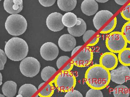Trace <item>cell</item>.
<instances>
[{"mask_svg": "<svg viewBox=\"0 0 130 97\" xmlns=\"http://www.w3.org/2000/svg\"><path fill=\"white\" fill-rule=\"evenodd\" d=\"M85 78L89 87L100 90L106 88L111 81L109 70L100 64H95L89 67L85 72Z\"/></svg>", "mask_w": 130, "mask_h": 97, "instance_id": "6da1fadb", "label": "cell"}, {"mask_svg": "<svg viewBox=\"0 0 130 97\" xmlns=\"http://www.w3.org/2000/svg\"><path fill=\"white\" fill-rule=\"evenodd\" d=\"M5 52L10 60L15 62L20 61L23 60L27 56L28 45L22 38L13 37L6 42Z\"/></svg>", "mask_w": 130, "mask_h": 97, "instance_id": "7a4b0ae2", "label": "cell"}, {"mask_svg": "<svg viewBox=\"0 0 130 97\" xmlns=\"http://www.w3.org/2000/svg\"><path fill=\"white\" fill-rule=\"evenodd\" d=\"M5 28L10 35L18 36L25 32L27 28V22L22 15L18 14H11L6 19Z\"/></svg>", "mask_w": 130, "mask_h": 97, "instance_id": "3957f363", "label": "cell"}, {"mask_svg": "<svg viewBox=\"0 0 130 97\" xmlns=\"http://www.w3.org/2000/svg\"><path fill=\"white\" fill-rule=\"evenodd\" d=\"M52 82L55 83V86L59 91L67 93L74 89L76 80L72 72L62 70L57 74Z\"/></svg>", "mask_w": 130, "mask_h": 97, "instance_id": "277c9868", "label": "cell"}, {"mask_svg": "<svg viewBox=\"0 0 130 97\" xmlns=\"http://www.w3.org/2000/svg\"><path fill=\"white\" fill-rule=\"evenodd\" d=\"M127 43L122 32H113L107 36L106 39V45L110 52L119 53L127 47Z\"/></svg>", "mask_w": 130, "mask_h": 97, "instance_id": "5b68a950", "label": "cell"}, {"mask_svg": "<svg viewBox=\"0 0 130 97\" xmlns=\"http://www.w3.org/2000/svg\"><path fill=\"white\" fill-rule=\"evenodd\" d=\"M20 70L22 75L32 78L40 72V64L38 60L32 57H26L22 60L20 64Z\"/></svg>", "mask_w": 130, "mask_h": 97, "instance_id": "8992f818", "label": "cell"}, {"mask_svg": "<svg viewBox=\"0 0 130 97\" xmlns=\"http://www.w3.org/2000/svg\"><path fill=\"white\" fill-rule=\"evenodd\" d=\"M93 52L90 46H85L78 54L73 59L74 65L78 67L88 66L93 59Z\"/></svg>", "mask_w": 130, "mask_h": 97, "instance_id": "52a82bcc", "label": "cell"}, {"mask_svg": "<svg viewBox=\"0 0 130 97\" xmlns=\"http://www.w3.org/2000/svg\"><path fill=\"white\" fill-rule=\"evenodd\" d=\"M110 72L111 81L116 84L122 85L130 79V69L127 66H120Z\"/></svg>", "mask_w": 130, "mask_h": 97, "instance_id": "ba28073f", "label": "cell"}, {"mask_svg": "<svg viewBox=\"0 0 130 97\" xmlns=\"http://www.w3.org/2000/svg\"><path fill=\"white\" fill-rule=\"evenodd\" d=\"M40 53L44 60H54L59 55V48L57 45L53 42H46L41 47Z\"/></svg>", "mask_w": 130, "mask_h": 97, "instance_id": "9c48e42d", "label": "cell"}, {"mask_svg": "<svg viewBox=\"0 0 130 97\" xmlns=\"http://www.w3.org/2000/svg\"><path fill=\"white\" fill-rule=\"evenodd\" d=\"M63 15L58 12H54L50 14L46 21L47 26L49 29L53 32H59L64 27L62 21Z\"/></svg>", "mask_w": 130, "mask_h": 97, "instance_id": "30bf717a", "label": "cell"}, {"mask_svg": "<svg viewBox=\"0 0 130 97\" xmlns=\"http://www.w3.org/2000/svg\"><path fill=\"white\" fill-rule=\"evenodd\" d=\"M118 59L113 53L108 52L103 54L100 58V64L109 71L116 68Z\"/></svg>", "mask_w": 130, "mask_h": 97, "instance_id": "8fae6325", "label": "cell"}, {"mask_svg": "<svg viewBox=\"0 0 130 97\" xmlns=\"http://www.w3.org/2000/svg\"><path fill=\"white\" fill-rule=\"evenodd\" d=\"M76 44L75 38L70 34H63L58 40L59 47L64 52H71L75 47Z\"/></svg>", "mask_w": 130, "mask_h": 97, "instance_id": "7c38bea8", "label": "cell"}, {"mask_svg": "<svg viewBox=\"0 0 130 97\" xmlns=\"http://www.w3.org/2000/svg\"><path fill=\"white\" fill-rule=\"evenodd\" d=\"M113 14L108 10H101L96 13L93 17V25L96 29L99 30L102 26L113 16Z\"/></svg>", "mask_w": 130, "mask_h": 97, "instance_id": "4fadbf2b", "label": "cell"}, {"mask_svg": "<svg viewBox=\"0 0 130 97\" xmlns=\"http://www.w3.org/2000/svg\"><path fill=\"white\" fill-rule=\"evenodd\" d=\"M4 9L8 13L11 14L19 13L23 9L22 0H4Z\"/></svg>", "mask_w": 130, "mask_h": 97, "instance_id": "5bb4252c", "label": "cell"}, {"mask_svg": "<svg viewBox=\"0 0 130 97\" xmlns=\"http://www.w3.org/2000/svg\"><path fill=\"white\" fill-rule=\"evenodd\" d=\"M98 9L99 5L95 0H84L81 3V11L87 16L94 15Z\"/></svg>", "mask_w": 130, "mask_h": 97, "instance_id": "9a60e30c", "label": "cell"}, {"mask_svg": "<svg viewBox=\"0 0 130 97\" xmlns=\"http://www.w3.org/2000/svg\"><path fill=\"white\" fill-rule=\"evenodd\" d=\"M86 29V23L80 18H78L76 24L74 26L68 28V31L69 34L74 37H80L83 35Z\"/></svg>", "mask_w": 130, "mask_h": 97, "instance_id": "2e32d148", "label": "cell"}, {"mask_svg": "<svg viewBox=\"0 0 130 97\" xmlns=\"http://www.w3.org/2000/svg\"><path fill=\"white\" fill-rule=\"evenodd\" d=\"M17 91V85L13 81H7L2 85V93L6 97H14L16 95Z\"/></svg>", "mask_w": 130, "mask_h": 97, "instance_id": "e0dca14e", "label": "cell"}, {"mask_svg": "<svg viewBox=\"0 0 130 97\" xmlns=\"http://www.w3.org/2000/svg\"><path fill=\"white\" fill-rule=\"evenodd\" d=\"M38 89L34 85L31 84H25L20 87L18 90V94L23 97H30L37 92Z\"/></svg>", "mask_w": 130, "mask_h": 97, "instance_id": "ac0fdd59", "label": "cell"}, {"mask_svg": "<svg viewBox=\"0 0 130 97\" xmlns=\"http://www.w3.org/2000/svg\"><path fill=\"white\" fill-rule=\"evenodd\" d=\"M57 3L58 7L61 11L69 12L75 8L77 0H57Z\"/></svg>", "mask_w": 130, "mask_h": 97, "instance_id": "d6986e66", "label": "cell"}, {"mask_svg": "<svg viewBox=\"0 0 130 97\" xmlns=\"http://www.w3.org/2000/svg\"><path fill=\"white\" fill-rule=\"evenodd\" d=\"M77 20L76 15L72 12H67L62 17V23L64 26L68 28L74 26L76 24Z\"/></svg>", "mask_w": 130, "mask_h": 97, "instance_id": "ffe728a7", "label": "cell"}, {"mask_svg": "<svg viewBox=\"0 0 130 97\" xmlns=\"http://www.w3.org/2000/svg\"><path fill=\"white\" fill-rule=\"evenodd\" d=\"M118 61L122 65L130 66V48H125L118 53Z\"/></svg>", "mask_w": 130, "mask_h": 97, "instance_id": "44dd1931", "label": "cell"}, {"mask_svg": "<svg viewBox=\"0 0 130 97\" xmlns=\"http://www.w3.org/2000/svg\"><path fill=\"white\" fill-rule=\"evenodd\" d=\"M113 94L115 97H129V90L126 86L124 85H120L114 89Z\"/></svg>", "mask_w": 130, "mask_h": 97, "instance_id": "7402d4cb", "label": "cell"}, {"mask_svg": "<svg viewBox=\"0 0 130 97\" xmlns=\"http://www.w3.org/2000/svg\"><path fill=\"white\" fill-rule=\"evenodd\" d=\"M57 72V70L53 67L48 66L43 69L41 73V76L42 79L45 82L48 80Z\"/></svg>", "mask_w": 130, "mask_h": 97, "instance_id": "603a6c76", "label": "cell"}, {"mask_svg": "<svg viewBox=\"0 0 130 97\" xmlns=\"http://www.w3.org/2000/svg\"><path fill=\"white\" fill-rule=\"evenodd\" d=\"M41 87H42V86ZM55 90V87L53 85V83L52 82H50L46 84L44 87H42V89L39 92V95L42 97H50L53 94Z\"/></svg>", "mask_w": 130, "mask_h": 97, "instance_id": "cb8c5ba5", "label": "cell"}, {"mask_svg": "<svg viewBox=\"0 0 130 97\" xmlns=\"http://www.w3.org/2000/svg\"><path fill=\"white\" fill-rule=\"evenodd\" d=\"M117 18L116 17H114L111 22L103 29L101 31L100 33L101 34H106L112 32L116 27V26L117 25Z\"/></svg>", "mask_w": 130, "mask_h": 97, "instance_id": "d4e9b609", "label": "cell"}, {"mask_svg": "<svg viewBox=\"0 0 130 97\" xmlns=\"http://www.w3.org/2000/svg\"><path fill=\"white\" fill-rule=\"evenodd\" d=\"M121 32L127 43L130 44V21H127L124 24L122 28Z\"/></svg>", "mask_w": 130, "mask_h": 97, "instance_id": "484cf974", "label": "cell"}, {"mask_svg": "<svg viewBox=\"0 0 130 97\" xmlns=\"http://www.w3.org/2000/svg\"><path fill=\"white\" fill-rule=\"evenodd\" d=\"M85 97H103V95L101 90L91 88L87 92Z\"/></svg>", "mask_w": 130, "mask_h": 97, "instance_id": "4316f807", "label": "cell"}, {"mask_svg": "<svg viewBox=\"0 0 130 97\" xmlns=\"http://www.w3.org/2000/svg\"><path fill=\"white\" fill-rule=\"evenodd\" d=\"M121 15L124 19L128 21H130V3L122 10Z\"/></svg>", "mask_w": 130, "mask_h": 97, "instance_id": "83f0119b", "label": "cell"}, {"mask_svg": "<svg viewBox=\"0 0 130 97\" xmlns=\"http://www.w3.org/2000/svg\"><path fill=\"white\" fill-rule=\"evenodd\" d=\"M6 54L2 49H0V70H2L4 68L5 65L6 64L7 58Z\"/></svg>", "mask_w": 130, "mask_h": 97, "instance_id": "f1b7e54d", "label": "cell"}, {"mask_svg": "<svg viewBox=\"0 0 130 97\" xmlns=\"http://www.w3.org/2000/svg\"><path fill=\"white\" fill-rule=\"evenodd\" d=\"M70 57L67 56H61L58 59V60H57L56 63L57 68L58 69L61 68V67L65 63L70 59Z\"/></svg>", "mask_w": 130, "mask_h": 97, "instance_id": "f546056e", "label": "cell"}, {"mask_svg": "<svg viewBox=\"0 0 130 97\" xmlns=\"http://www.w3.org/2000/svg\"><path fill=\"white\" fill-rule=\"evenodd\" d=\"M65 97H83L80 92L76 90H72L67 92Z\"/></svg>", "mask_w": 130, "mask_h": 97, "instance_id": "4dcf8cb0", "label": "cell"}, {"mask_svg": "<svg viewBox=\"0 0 130 97\" xmlns=\"http://www.w3.org/2000/svg\"><path fill=\"white\" fill-rule=\"evenodd\" d=\"M95 33V32L93 30H88L85 32L83 35V39L85 43L87 42V41Z\"/></svg>", "mask_w": 130, "mask_h": 97, "instance_id": "1f68e13d", "label": "cell"}, {"mask_svg": "<svg viewBox=\"0 0 130 97\" xmlns=\"http://www.w3.org/2000/svg\"><path fill=\"white\" fill-rule=\"evenodd\" d=\"M41 5L44 7H49L55 4L56 0H38Z\"/></svg>", "mask_w": 130, "mask_h": 97, "instance_id": "d6a6232c", "label": "cell"}, {"mask_svg": "<svg viewBox=\"0 0 130 97\" xmlns=\"http://www.w3.org/2000/svg\"><path fill=\"white\" fill-rule=\"evenodd\" d=\"M100 38V35L98 34L94 38H93L92 40H91L90 42H89L88 44H87L88 46H93L95 45L99 42Z\"/></svg>", "mask_w": 130, "mask_h": 97, "instance_id": "836d02e7", "label": "cell"}, {"mask_svg": "<svg viewBox=\"0 0 130 97\" xmlns=\"http://www.w3.org/2000/svg\"><path fill=\"white\" fill-rule=\"evenodd\" d=\"M74 65L73 61H71L69 63V64L67 65L65 68L63 69L62 70L65 71H71V70H72L73 68Z\"/></svg>", "mask_w": 130, "mask_h": 97, "instance_id": "e575fe53", "label": "cell"}, {"mask_svg": "<svg viewBox=\"0 0 130 97\" xmlns=\"http://www.w3.org/2000/svg\"><path fill=\"white\" fill-rule=\"evenodd\" d=\"M116 3L120 5H124L128 0H114Z\"/></svg>", "mask_w": 130, "mask_h": 97, "instance_id": "d590c367", "label": "cell"}, {"mask_svg": "<svg viewBox=\"0 0 130 97\" xmlns=\"http://www.w3.org/2000/svg\"><path fill=\"white\" fill-rule=\"evenodd\" d=\"M82 47V46H76V47H75L74 49H73V50H72V54H71V56H73V55L80 48Z\"/></svg>", "mask_w": 130, "mask_h": 97, "instance_id": "8d00e7d4", "label": "cell"}, {"mask_svg": "<svg viewBox=\"0 0 130 97\" xmlns=\"http://www.w3.org/2000/svg\"><path fill=\"white\" fill-rule=\"evenodd\" d=\"M95 1L97 2L100 3H105L108 2L109 0H95Z\"/></svg>", "mask_w": 130, "mask_h": 97, "instance_id": "74e56055", "label": "cell"}, {"mask_svg": "<svg viewBox=\"0 0 130 97\" xmlns=\"http://www.w3.org/2000/svg\"><path fill=\"white\" fill-rule=\"evenodd\" d=\"M2 79H3V77H2V74H1V73H0V85H1L2 84Z\"/></svg>", "mask_w": 130, "mask_h": 97, "instance_id": "f35d334b", "label": "cell"}, {"mask_svg": "<svg viewBox=\"0 0 130 97\" xmlns=\"http://www.w3.org/2000/svg\"><path fill=\"white\" fill-rule=\"evenodd\" d=\"M16 97H23V96L21 95H20V94H18V95L16 96Z\"/></svg>", "mask_w": 130, "mask_h": 97, "instance_id": "ab89813d", "label": "cell"}, {"mask_svg": "<svg viewBox=\"0 0 130 97\" xmlns=\"http://www.w3.org/2000/svg\"><path fill=\"white\" fill-rule=\"evenodd\" d=\"M2 96L3 97H5V96L4 95V94H3V95H2V94H0V97H2Z\"/></svg>", "mask_w": 130, "mask_h": 97, "instance_id": "60d3db41", "label": "cell"}, {"mask_svg": "<svg viewBox=\"0 0 130 97\" xmlns=\"http://www.w3.org/2000/svg\"><path fill=\"white\" fill-rule=\"evenodd\" d=\"M2 0H0V1H1Z\"/></svg>", "mask_w": 130, "mask_h": 97, "instance_id": "b9f144b4", "label": "cell"}]
</instances>
